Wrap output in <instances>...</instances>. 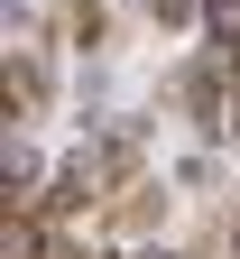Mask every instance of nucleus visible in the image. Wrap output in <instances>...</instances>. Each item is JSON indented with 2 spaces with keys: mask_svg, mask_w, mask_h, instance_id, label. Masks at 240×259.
<instances>
[{
  "mask_svg": "<svg viewBox=\"0 0 240 259\" xmlns=\"http://www.w3.org/2000/svg\"><path fill=\"white\" fill-rule=\"evenodd\" d=\"M166 176H148V185H129L120 204H102V232H111V250H129V241H148V232H166Z\"/></svg>",
  "mask_w": 240,
  "mask_h": 259,
  "instance_id": "nucleus-4",
  "label": "nucleus"
},
{
  "mask_svg": "<svg viewBox=\"0 0 240 259\" xmlns=\"http://www.w3.org/2000/svg\"><path fill=\"white\" fill-rule=\"evenodd\" d=\"M111 28H120V0H46V37L65 56H111Z\"/></svg>",
  "mask_w": 240,
  "mask_h": 259,
  "instance_id": "nucleus-3",
  "label": "nucleus"
},
{
  "mask_svg": "<svg viewBox=\"0 0 240 259\" xmlns=\"http://www.w3.org/2000/svg\"><path fill=\"white\" fill-rule=\"evenodd\" d=\"M56 93H65V74H56V37H46V19H28L19 47L0 56V111H10V139H28V130L56 111Z\"/></svg>",
  "mask_w": 240,
  "mask_h": 259,
  "instance_id": "nucleus-1",
  "label": "nucleus"
},
{
  "mask_svg": "<svg viewBox=\"0 0 240 259\" xmlns=\"http://www.w3.org/2000/svg\"><path fill=\"white\" fill-rule=\"evenodd\" d=\"M0 259H92V250L56 222H0Z\"/></svg>",
  "mask_w": 240,
  "mask_h": 259,
  "instance_id": "nucleus-5",
  "label": "nucleus"
},
{
  "mask_svg": "<svg viewBox=\"0 0 240 259\" xmlns=\"http://www.w3.org/2000/svg\"><path fill=\"white\" fill-rule=\"evenodd\" d=\"M231 83H240V74H231L213 47H185L176 65H166V83H157V93H166V111H185L203 139H213V130H222V111H231Z\"/></svg>",
  "mask_w": 240,
  "mask_h": 259,
  "instance_id": "nucleus-2",
  "label": "nucleus"
},
{
  "mask_svg": "<svg viewBox=\"0 0 240 259\" xmlns=\"http://www.w3.org/2000/svg\"><path fill=\"white\" fill-rule=\"evenodd\" d=\"M213 148H231V157H240V83H231V111H222V130H213Z\"/></svg>",
  "mask_w": 240,
  "mask_h": 259,
  "instance_id": "nucleus-6",
  "label": "nucleus"
}]
</instances>
